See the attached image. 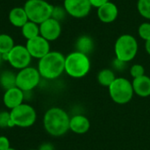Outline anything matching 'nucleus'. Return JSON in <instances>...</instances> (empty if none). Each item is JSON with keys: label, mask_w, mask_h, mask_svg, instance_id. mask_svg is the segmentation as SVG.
<instances>
[{"label": "nucleus", "mask_w": 150, "mask_h": 150, "mask_svg": "<svg viewBox=\"0 0 150 150\" xmlns=\"http://www.w3.org/2000/svg\"><path fill=\"white\" fill-rule=\"evenodd\" d=\"M40 75L38 69L26 67L20 69L17 74L16 85L22 91H31L35 89L40 81Z\"/></svg>", "instance_id": "nucleus-8"}, {"label": "nucleus", "mask_w": 150, "mask_h": 150, "mask_svg": "<svg viewBox=\"0 0 150 150\" xmlns=\"http://www.w3.org/2000/svg\"><path fill=\"white\" fill-rule=\"evenodd\" d=\"M39 150H54V147L50 143H44L40 147Z\"/></svg>", "instance_id": "nucleus-31"}, {"label": "nucleus", "mask_w": 150, "mask_h": 150, "mask_svg": "<svg viewBox=\"0 0 150 150\" xmlns=\"http://www.w3.org/2000/svg\"><path fill=\"white\" fill-rule=\"evenodd\" d=\"M130 74L134 79L142 76L145 75V69L142 64H134L130 68Z\"/></svg>", "instance_id": "nucleus-26"}, {"label": "nucleus", "mask_w": 150, "mask_h": 150, "mask_svg": "<svg viewBox=\"0 0 150 150\" xmlns=\"http://www.w3.org/2000/svg\"><path fill=\"white\" fill-rule=\"evenodd\" d=\"M91 127L90 120L87 117L83 115H75L70 119L69 121V129L78 134H85L89 131Z\"/></svg>", "instance_id": "nucleus-15"}, {"label": "nucleus", "mask_w": 150, "mask_h": 150, "mask_svg": "<svg viewBox=\"0 0 150 150\" xmlns=\"http://www.w3.org/2000/svg\"><path fill=\"white\" fill-rule=\"evenodd\" d=\"M53 8L46 0H27L24 5L28 19L38 25L52 17Z\"/></svg>", "instance_id": "nucleus-5"}, {"label": "nucleus", "mask_w": 150, "mask_h": 150, "mask_svg": "<svg viewBox=\"0 0 150 150\" xmlns=\"http://www.w3.org/2000/svg\"><path fill=\"white\" fill-rule=\"evenodd\" d=\"M16 78L17 74L10 70H5L0 74V85L4 90L7 91L9 89L17 87L16 85Z\"/></svg>", "instance_id": "nucleus-19"}, {"label": "nucleus", "mask_w": 150, "mask_h": 150, "mask_svg": "<svg viewBox=\"0 0 150 150\" xmlns=\"http://www.w3.org/2000/svg\"><path fill=\"white\" fill-rule=\"evenodd\" d=\"M134 92L142 98H147L150 96V77L144 75L142 76L134 78L133 83Z\"/></svg>", "instance_id": "nucleus-16"}, {"label": "nucleus", "mask_w": 150, "mask_h": 150, "mask_svg": "<svg viewBox=\"0 0 150 150\" xmlns=\"http://www.w3.org/2000/svg\"><path fill=\"white\" fill-rule=\"evenodd\" d=\"M67 14L64 7H62V6H54L53 8V12H52V17L53 18L58 20V21H61L62 18H64L65 15Z\"/></svg>", "instance_id": "nucleus-27"}, {"label": "nucleus", "mask_w": 150, "mask_h": 150, "mask_svg": "<svg viewBox=\"0 0 150 150\" xmlns=\"http://www.w3.org/2000/svg\"><path fill=\"white\" fill-rule=\"evenodd\" d=\"M10 141L6 136H0V150L10 149Z\"/></svg>", "instance_id": "nucleus-28"}, {"label": "nucleus", "mask_w": 150, "mask_h": 150, "mask_svg": "<svg viewBox=\"0 0 150 150\" xmlns=\"http://www.w3.org/2000/svg\"><path fill=\"white\" fill-rule=\"evenodd\" d=\"M32 56L29 54L26 47L15 45L13 48L7 54V62L17 69H23L29 67Z\"/></svg>", "instance_id": "nucleus-9"}, {"label": "nucleus", "mask_w": 150, "mask_h": 150, "mask_svg": "<svg viewBox=\"0 0 150 150\" xmlns=\"http://www.w3.org/2000/svg\"><path fill=\"white\" fill-rule=\"evenodd\" d=\"M97 15L98 19L102 23L111 24L114 22L119 16L118 6L114 3L109 1L108 3L102 5L101 7L98 8Z\"/></svg>", "instance_id": "nucleus-13"}, {"label": "nucleus", "mask_w": 150, "mask_h": 150, "mask_svg": "<svg viewBox=\"0 0 150 150\" xmlns=\"http://www.w3.org/2000/svg\"><path fill=\"white\" fill-rule=\"evenodd\" d=\"M70 118L62 108L52 107L48 109L43 118V125L47 133L52 136L59 137L69 130Z\"/></svg>", "instance_id": "nucleus-1"}, {"label": "nucleus", "mask_w": 150, "mask_h": 150, "mask_svg": "<svg viewBox=\"0 0 150 150\" xmlns=\"http://www.w3.org/2000/svg\"><path fill=\"white\" fill-rule=\"evenodd\" d=\"M63 7L67 14L76 18L87 17L92 8L89 0H64Z\"/></svg>", "instance_id": "nucleus-10"}, {"label": "nucleus", "mask_w": 150, "mask_h": 150, "mask_svg": "<svg viewBox=\"0 0 150 150\" xmlns=\"http://www.w3.org/2000/svg\"><path fill=\"white\" fill-rule=\"evenodd\" d=\"M90 3H91V7H94V8H99L101 7L102 5H104L105 4L108 3L110 0H89Z\"/></svg>", "instance_id": "nucleus-29"}, {"label": "nucleus", "mask_w": 150, "mask_h": 150, "mask_svg": "<svg viewBox=\"0 0 150 150\" xmlns=\"http://www.w3.org/2000/svg\"><path fill=\"white\" fill-rule=\"evenodd\" d=\"M10 113L14 127L23 128L32 127L37 119V114L34 108L30 105L24 103L11 109Z\"/></svg>", "instance_id": "nucleus-7"}, {"label": "nucleus", "mask_w": 150, "mask_h": 150, "mask_svg": "<svg viewBox=\"0 0 150 150\" xmlns=\"http://www.w3.org/2000/svg\"><path fill=\"white\" fill-rule=\"evenodd\" d=\"M91 69V61L87 54L78 51L72 52L65 57V72L73 78L85 76Z\"/></svg>", "instance_id": "nucleus-3"}, {"label": "nucleus", "mask_w": 150, "mask_h": 150, "mask_svg": "<svg viewBox=\"0 0 150 150\" xmlns=\"http://www.w3.org/2000/svg\"><path fill=\"white\" fill-rule=\"evenodd\" d=\"M108 89L111 98L120 105L130 102L134 93L132 83L124 77H116Z\"/></svg>", "instance_id": "nucleus-6"}, {"label": "nucleus", "mask_w": 150, "mask_h": 150, "mask_svg": "<svg viewBox=\"0 0 150 150\" xmlns=\"http://www.w3.org/2000/svg\"><path fill=\"white\" fill-rule=\"evenodd\" d=\"M126 64H127V62L120 61L117 58L113 61V67L118 70H123L126 68Z\"/></svg>", "instance_id": "nucleus-30"}, {"label": "nucleus", "mask_w": 150, "mask_h": 150, "mask_svg": "<svg viewBox=\"0 0 150 150\" xmlns=\"http://www.w3.org/2000/svg\"><path fill=\"white\" fill-rule=\"evenodd\" d=\"M115 79H116L115 74L110 69H104L100 70L98 74V83L105 87H109Z\"/></svg>", "instance_id": "nucleus-21"}, {"label": "nucleus", "mask_w": 150, "mask_h": 150, "mask_svg": "<svg viewBox=\"0 0 150 150\" xmlns=\"http://www.w3.org/2000/svg\"><path fill=\"white\" fill-rule=\"evenodd\" d=\"M24 98V91H22L18 87H14L4 91L3 96V102L7 108L11 110L23 104Z\"/></svg>", "instance_id": "nucleus-14"}, {"label": "nucleus", "mask_w": 150, "mask_h": 150, "mask_svg": "<svg viewBox=\"0 0 150 150\" xmlns=\"http://www.w3.org/2000/svg\"><path fill=\"white\" fill-rule=\"evenodd\" d=\"M137 10L142 18L150 20V0H138Z\"/></svg>", "instance_id": "nucleus-23"}, {"label": "nucleus", "mask_w": 150, "mask_h": 150, "mask_svg": "<svg viewBox=\"0 0 150 150\" xmlns=\"http://www.w3.org/2000/svg\"><path fill=\"white\" fill-rule=\"evenodd\" d=\"M14 127L11 119V113L8 112H0V127L7 128Z\"/></svg>", "instance_id": "nucleus-25"}, {"label": "nucleus", "mask_w": 150, "mask_h": 150, "mask_svg": "<svg viewBox=\"0 0 150 150\" xmlns=\"http://www.w3.org/2000/svg\"><path fill=\"white\" fill-rule=\"evenodd\" d=\"M25 47L31 56L39 60L50 52L49 41L44 39L43 37H41L40 35L33 39L28 40Z\"/></svg>", "instance_id": "nucleus-11"}, {"label": "nucleus", "mask_w": 150, "mask_h": 150, "mask_svg": "<svg viewBox=\"0 0 150 150\" xmlns=\"http://www.w3.org/2000/svg\"><path fill=\"white\" fill-rule=\"evenodd\" d=\"M28 150H39V149H28Z\"/></svg>", "instance_id": "nucleus-35"}, {"label": "nucleus", "mask_w": 150, "mask_h": 150, "mask_svg": "<svg viewBox=\"0 0 150 150\" xmlns=\"http://www.w3.org/2000/svg\"><path fill=\"white\" fill-rule=\"evenodd\" d=\"M138 49L139 45L136 38L128 33L120 35L114 44L116 58L127 63L134 59L138 53Z\"/></svg>", "instance_id": "nucleus-4"}, {"label": "nucleus", "mask_w": 150, "mask_h": 150, "mask_svg": "<svg viewBox=\"0 0 150 150\" xmlns=\"http://www.w3.org/2000/svg\"><path fill=\"white\" fill-rule=\"evenodd\" d=\"M62 33V25L60 21L50 18L40 25V35L48 41L57 40Z\"/></svg>", "instance_id": "nucleus-12"}, {"label": "nucleus", "mask_w": 150, "mask_h": 150, "mask_svg": "<svg viewBox=\"0 0 150 150\" xmlns=\"http://www.w3.org/2000/svg\"><path fill=\"white\" fill-rule=\"evenodd\" d=\"M14 40L6 33L0 34V54H8L14 47Z\"/></svg>", "instance_id": "nucleus-22"}, {"label": "nucleus", "mask_w": 150, "mask_h": 150, "mask_svg": "<svg viewBox=\"0 0 150 150\" xmlns=\"http://www.w3.org/2000/svg\"><path fill=\"white\" fill-rule=\"evenodd\" d=\"M145 49L146 52L149 54V55H150V40L148 41H145Z\"/></svg>", "instance_id": "nucleus-32"}, {"label": "nucleus", "mask_w": 150, "mask_h": 150, "mask_svg": "<svg viewBox=\"0 0 150 150\" xmlns=\"http://www.w3.org/2000/svg\"><path fill=\"white\" fill-rule=\"evenodd\" d=\"M21 32L23 36L28 40L40 35V25L28 20L22 27Z\"/></svg>", "instance_id": "nucleus-20"}, {"label": "nucleus", "mask_w": 150, "mask_h": 150, "mask_svg": "<svg viewBox=\"0 0 150 150\" xmlns=\"http://www.w3.org/2000/svg\"><path fill=\"white\" fill-rule=\"evenodd\" d=\"M76 51L88 55L94 49V40L89 35H82L76 40Z\"/></svg>", "instance_id": "nucleus-18"}, {"label": "nucleus", "mask_w": 150, "mask_h": 150, "mask_svg": "<svg viewBox=\"0 0 150 150\" xmlns=\"http://www.w3.org/2000/svg\"><path fill=\"white\" fill-rule=\"evenodd\" d=\"M138 34L145 41L150 40V22H143L138 27Z\"/></svg>", "instance_id": "nucleus-24"}, {"label": "nucleus", "mask_w": 150, "mask_h": 150, "mask_svg": "<svg viewBox=\"0 0 150 150\" xmlns=\"http://www.w3.org/2000/svg\"><path fill=\"white\" fill-rule=\"evenodd\" d=\"M38 70L41 77L53 80L65 71V56L57 51H50L40 59Z\"/></svg>", "instance_id": "nucleus-2"}, {"label": "nucleus", "mask_w": 150, "mask_h": 150, "mask_svg": "<svg viewBox=\"0 0 150 150\" xmlns=\"http://www.w3.org/2000/svg\"><path fill=\"white\" fill-rule=\"evenodd\" d=\"M3 61H4V60H3V55H2V54H0V64L2 63Z\"/></svg>", "instance_id": "nucleus-33"}, {"label": "nucleus", "mask_w": 150, "mask_h": 150, "mask_svg": "<svg viewBox=\"0 0 150 150\" xmlns=\"http://www.w3.org/2000/svg\"><path fill=\"white\" fill-rule=\"evenodd\" d=\"M28 20L29 19L24 7H14L9 12V21L12 25L16 27L21 28Z\"/></svg>", "instance_id": "nucleus-17"}, {"label": "nucleus", "mask_w": 150, "mask_h": 150, "mask_svg": "<svg viewBox=\"0 0 150 150\" xmlns=\"http://www.w3.org/2000/svg\"><path fill=\"white\" fill-rule=\"evenodd\" d=\"M6 150H16L15 149H12V148H10V149H8Z\"/></svg>", "instance_id": "nucleus-34"}]
</instances>
